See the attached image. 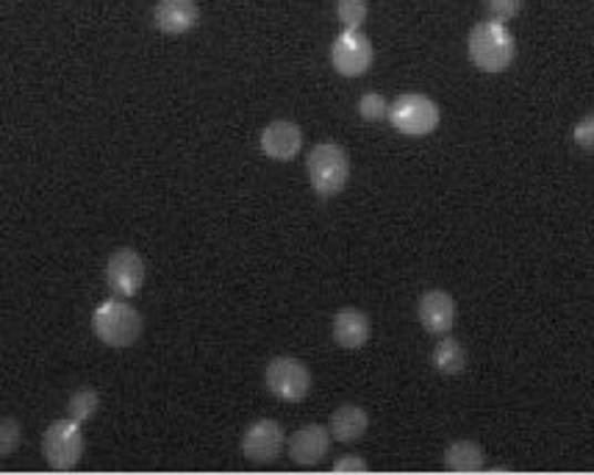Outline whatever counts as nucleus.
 <instances>
[{
    "label": "nucleus",
    "mask_w": 594,
    "mask_h": 475,
    "mask_svg": "<svg viewBox=\"0 0 594 475\" xmlns=\"http://www.w3.org/2000/svg\"><path fill=\"white\" fill-rule=\"evenodd\" d=\"M286 431L275 420H256L242 434V456L256 464H273L284 453Z\"/></svg>",
    "instance_id": "6e6552de"
},
{
    "label": "nucleus",
    "mask_w": 594,
    "mask_h": 475,
    "mask_svg": "<svg viewBox=\"0 0 594 475\" xmlns=\"http://www.w3.org/2000/svg\"><path fill=\"white\" fill-rule=\"evenodd\" d=\"M334 342L345 351H356V348H365L370 342L372 334V323L370 317L359 309H339L334 314Z\"/></svg>",
    "instance_id": "4468645a"
},
{
    "label": "nucleus",
    "mask_w": 594,
    "mask_h": 475,
    "mask_svg": "<svg viewBox=\"0 0 594 475\" xmlns=\"http://www.w3.org/2000/svg\"><path fill=\"white\" fill-rule=\"evenodd\" d=\"M337 14L345 31H359L367 20V3L365 0H339Z\"/></svg>",
    "instance_id": "6ab92c4d"
},
{
    "label": "nucleus",
    "mask_w": 594,
    "mask_h": 475,
    "mask_svg": "<svg viewBox=\"0 0 594 475\" xmlns=\"http://www.w3.org/2000/svg\"><path fill=\"white\" fill-rule=\"evenodd\" d=\"M417 317H420V326L428 334H450L455 323V300L444 289H428L417 303Z\"/></svg>",
    "instance_id": "9b49d317"
},
{
    "label": "nucleus",
    "mask_w": 594,
    "mask_h": 475,
    "mask_svg": "<svg viewBox=\"0 0 594 475\" xmlns=\"http://www.w3.org/2000/svg\"><path fill=\"white\" fill-rule=\"evenodd\" d=\"M306 171H309V182L315 193L322 195V198H334V195H339L348 187L350 156L337 142H320V145L311 147Z\"/></svg>",
    "instance_id": "7ed1b4c3"
},
{
    "label": "nucleus",
    "mask_w": 594,
    "mask_h": 475,
    "mask_svg": "<svg viewBox=\"0 0 594 475\" xmlns=\"http://www.w3.org/2000/svg\"><path fill=\"white\" fill-rule=\"evenodd\" d=\"M106 283L117 298H134L145 283V261L136 250L120 248L106 261Z\"/></svg>",
    "instance_id": "1a4fd4ad"
},
{
    "label": "nucleus",
    "mask_w": 594,
    "mask_h": 475,
    "mask_svg": "<svg viewBox=\"0 0 594 475\" xmlns=\"http://www.w3.org/2000/svg\"><path fill=\"white\" fill-rule=\"evenodd\" d=\"M467 53H470V62L481 73H503V70H509L514 64L516 40L509 31V25L489 18L472 25L470 40H467Z\"/></svg>",
    "instance_id": "f257e3e1"
},
{
    "label": "nucleus",
    "mask_w": 594,
    "mask_h": 475,
    "mask_svg": "<svg viewBox=\"0 0 594 475\" xmlns=\"http://www.w3.org/2000/svg\"><path fill=\"white\" fill-rule=\"evenodd\" d=\"M98 406H101V395L95 390H90V386H84V390L73 392V397H70V417L75 423H90L95 417Z\"/></svg>",
    "instance_id": "a211bd4d"
},
{
    "label": "nucleus",
    "mask_w": 594,
    "mask_h": 475,
    "mask_svg": "<svg viewBox=\"0 0 594 475\" xmlns=\"http://www.w3.org/2000/svg\"><path fill=\"white\" fill-rule=\"evenodd\" d=\"M20 440H23V428H20L18 420L14 417L3 420V425H0V453L9 456V453L20 445Z\"/></svg>",
    "instance_id": "4be33fe9"
},
{
    "label": "nucleus",
    "mask_w": 594,
    "mask_h": 475,
    "mask_svg": "<svg viewBox=\"0 0 594 475\" xmlns=\"http://www.w3.org/2000/svg\"><path fill=\"white\" fill-rule=\"evenodd\" d=\"M197 20H201L197 0H158L156 9H153V25L162 34H186V31L195 29Z\"/></svg>",
    "instance_id": "ddd939ff"
},
{
    "label": "nucleus",
    "mask_w": 594,
    "mask_h": 475,
    "mask_svg": "<svg viewBox=\"0 0 594 475\" xmlns=\"http://www.w3.org/2000/svg\"><path fill=\"white\" fill-rule=\"evenodd\" d=\"M42 453H45V462L53 469H59V473L75 469V464L84 456V431H81V423H75L73 417L53 423L45 431V440H42Z\"/></svg>",
    "instance_id": "423d86ee"
},
{
    "label": "nucleus",
    "mask_w": 594,
    "mask_h": 475,
    "mask_svg": "<svg viewBox=\"0 0 594 475\" xmlns=\"http://www.w3.org/2000/svg\"><path fill=\"white\" fill-rule=\"evenodd\" d=\"M489 18L500 20V23H509L516 14L522 12V0H483Z\"/></svg>",
    "instance_id": "412c9836"
},
{
    "label": "nucleus",
    "mask_w": 594,
    "mask_h": 475,
    "mask_svg": "<svg viewBox=\"0 0 594 475\" xmlns=\"http://www.w3.org/2000/svg\"><path fill=\"white\" fill-rule=\"evenodd\" d=\"M359 114L367 120V123H381V120L389 117V103L387 97L378 95V92H367L359 101Z\"/></svg>",
    "instance_id": "aec40b11"
},
{
    "label": "nucleus",
    "mask_w": 594,
    "mask_h": 475,
    "mask_svg": "<svg viewBox=\"0 0 594 475\" xmlns=\"http://www.w3.org/2000/svg\"><path fill=\"white\" fill-rule=\"evenodd\" d=\"M264 384L269 395L286 403H300L311 392V373L300 359L295 357H275L264 370Z\"/></svg>",
    "instance_id": "39448f33"
},
{
    "label": "nucleus",
    "mask_w": 594,
    "mask_h": 475,
    "mask_svg": "<svg viewBox=\"0 0 594 475\" xmlns=\"http://www.w3.org/2000/svg\"><path fill=\"white\" fill-rule=\"evenodd\" d=\"M442 112H439L437 101L420 92H406L398 95V101L389 106V123L406 136H428L437 131Z\"/></svg>",
    "instance_id": "20e7f679"
},
{
    "label": "nucleus",
    "mask_w": 594,
    "mask_h": 475,
    "mask_svg": "<svg viewBox=\"0 0 594 475\" xmlns=\"http://www.w3.org/2000/svg\"><path fill=\"white\" fill-rule=\"evenodd\" d=\"M328 428H331L334 440L356 442L370 428V417H367V412L361 406L348 403V406H339L337 412L331 414V425H328Z\"/></svg>",
    "instance_id": "dca6fc26"
},
{
    "label": "nucleus",
    "mask_w": 594,
    "mask_h": 475,
    "mask_svg": "<svg viewBox=\"0 0 594 475\" xmlns=\"http://www.w3.org/2000/svg\"><path fill=\"white\" fill-rule=\"evenodd\" d=\"M304 147V131L291 120H273L262 131V151L273 162H291Z\"/></svg>",
    "instance_id": "f8f14e48"
},
{
    "label": "nucleus",
    "mask_w": 594,
    "mask_h": 475,
    "mask_svg": "<svg viewBox=\"0 0 594 475\" xmlns=\"http://www.w3.org/2000/svg\"><path fill=\"white\" fill-rule=\"evenodd\" d=\"M328 447H331V428L326 425H304L300 431L286 440V451L295 464H304V467H315L322 458L328 456Z\"/></svg>",
    "instance_id": "9d476101"
},
{
    "label": "nucleus",
    "mask_w": 594,
    "mask_h": 475,
    "mask_svg": "<svg viewBox=\"0 0 594 475\" xmlns=\"http://www.w3.org/2000/svg\"><path fill=\"white\" fill-rule=\"evenodd\" d=\"M483 464H487V456L478 442L455 440L444 447V467L450 473H483L487 469Z\"/></svg>",
    "instance_id": "2eb2a0df"
},
{
    "label": "nucleus",
    "mask_w": 594,
    "mask_h": 475,
    "mask_svg": "<svg viewBox=\"0 0 594 475\" xmlns=\"http://www.w3.org/2000/svg\"><path fill=\"white\" fill-rule=\"evenodd\" d=\"M334 473H370V467H367V462L361 456L348 453V456L337 458V464H334Z\"/></svg>",
    "instance_id": "b1692460"
},
{
    "label": "nucleus",
    "mask_w": 594,
    "mask_h": 475,
    "mask_svg": "<svg viewBox=\"0 0 594 475\" xmlns=\"http://www.w3.org/2000/svg\"><path fill=\"white\" fill-rule=\"evenodd\" d=\"M431 359H433V368H437L442 375H450V379H453V375L464 373L467 364H470V357H467L464 345L448 334H444L442 340L437 342Z\"/></svg>",
    "instance_id": "f3484780"
},
{
    "label": "nucleus",
    "mask_w": 594,
    "mask_h": 475,
    "mask_svg": "<svg viewBox=\"0 0 594 475\" xmlns=\"http://www.w3.org/2000/svg\"><path fill=\"white\" fill-rule=\"evenodd\" d=\"M572 140H575L577 147L594 153V112H588L586 117L577 120L575 128H572Z\"/></svg>",
    "instance_id": "5701e85b"
},
{
    "label": "nucleus",
    "mask_w": 594,
    "mask_h": 475,
    "mask_svg": "<svg viewBox=\"0 0 594 475\" xmlns=\"http://www.w3.org/2000/svg\"><path fill=\"white\" fill-rule=\"evenodd\" d=\"M92 331L109 348H131L142 337V314L123 298L103 300L92 314Z\"/></svg>",
    "instance_id": "f03ea898"
},
{
    "label": "nucleus",
    "mask_w": 594,
    "mask_h": 475,
    "mask_svg": "<svg viewBox=\"0 0 594 475\" xmlns=\"http://www.w3.org/2000/svg\"><path fill=\"white\" fill-rule=\"evenodd\" d=\"M376 62V48L361 31H342L331 45V64L345 79H359Z\"/></svg>",
    "instance_id": "0eeeda50"
}]
</instances>
